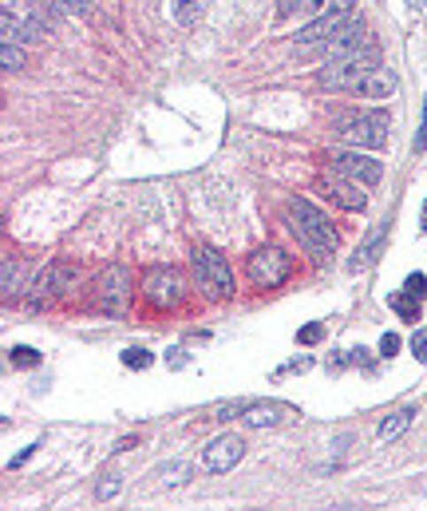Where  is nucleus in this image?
Returning <instances> with one entry per match:
<instances>
[{
	"label": "nucleus",
	"instance_id": "nucleus-25",
	"mask_svg": "<svg viewBox=\"0 0 427 511\" xmlns=\"http://www.w3.org/2000/svg\"><path fill=\"white\" fill-rule=\"evenodd\" d=\"M151 349H123V365L127 369H151Z\"/></svg>",
	"mask_w": 427,
	"mask_h": 511
},
{
	"label": "nucleus",
	"instance_id": "nucleus-6",
	"mask_svg": "<svg viewBox=\"0 0 427 511\" xmlns=\"http://www.w3.org/2000/svg\"><path fill=\"white\" fill-rule=\"evenodd\" d=\"M353 16H356V0H332L324 12H317L309 24H305V28H297V44H324V40L337 36Z\"/></svg>",
	"mask_w": 427,
	"mask_h": 511
},
{
	"label": "nucleus",
	"instance_id": "nucleus-18",
	"mask_svg": "<svg viewBox=\"0 0 427 511\" xmlns=\"http://www.w3.org/2000/svg\"><path fill=\"white\" fill-rule=\"evenodd\" d=\"M190 472H194V468L186 464V460H175V464H162V468H155V476H159V483H162V488H182V483L190 480Z\"/></svg>",
	"mask_w": 427,
	"mask_h": 511
},
{
	"label": "nucleus",
	"instance_id": "nucleus-2",
	"mask_svg": "<svg viewBox=\"0 0 427 511\" xmlns=\"http://www.w3.org/2000/svg\"><path fill=\"white\" fill-rule=\"evenodd\" d=\"M388 127H392V119L384 107H372V112H340L332 119V135L361 151H380L384 143H388Z\"/></svg>",
	"mask_w": 427,
	"mask_h": 511
},
{
	"label": "nucleus",
	"instance_id": "nucleus-20",
	"mask_svg": "<svg viewBox=\"0 0 427 511\" xmlns=\"http://www.w3.org/2000/svg\"><path fill=\"white\" fill-rule=\"evenodd\" d=\"M170 12H175L178 24H198L202 12H206V0H175V4H170Z\"/></svg>",
	"mask_w": 427,
	"mask_h": 511
},
{
	"label": "nucleus",
	"instance_id": "nucleus-30",
	"mask_svg": "<svg viewBox=\"0 0 427 511\" xmlns=\"http://www.w3.org/2000/svg\"><path fill=\"white\" fill-rule=\"evenodd\" d=\"M119 496V476H104V483H99V499H111Z\"/></svg>",
	"mask_w": 427,
	"mask_h": 511
},
{
	"label": "nucleus",
	"instance_id": "nucleus-26",
	"mask_svg": "<svg viewBox=\"0 0 427 511\" xmlns=\"http://www.w3.org/2000/svg\"><path fill=\"white\" fill-rule=\"evenodd\" d=\"M245 408H250V400H229V405H218V408H214V421H234V416H242Z\"/></svg>",
	"mask_w": 427,
	"mask_h": 511
},
{
	"label": "nucleus",
	"instance_id": "nucleus-13",
	"mask_svg": "<svg viewBox=\"0 0 427 511\" xmlns=\"http://www.w3.org/2000/svg\"><path fill=\"white\" fill-rule=\"evenodd\" d=\"M297 408L285 405V400H250V408L242 413L245 428H281V424L297 421Z\"/></svg>",
	"mask_w": 427,
	"mask_h": 511
},
{
	"label": "nucleus",
	"instance_id": "nucleus-10",
	"mask_svg": "<svg viewBox=\"0 0 427 511\" xmlns=\"http://www.w3.org/2000/svg\"><path fill=\"white\" fill-rule=\"evenodd\" d=\"M329 167L340 170V175H348V178H356V183H364V186H376L384 178V163L376 155H369V151H361V147L332 151Z\"/></svg>",
	"mask_w": 427,
	"mask_h": 511
},
{
	"label": "nucleus",
	"instance_id": "nucleus-27",
	"mask_svg": "<svg viewBox=\"0 0 427 511\" xmlns=\"http://www.w3.org/2000/svg\"><path fill=\"white\" fill-rule=\"evenodd\" d=\"M56 4L64 8V12H72V16H88L96 0H56Z\"/></svg>",
	"mask_w": 427,
	"mask_h": 511
},
{
	"label": "nucleus",
	"instance_id": "nucleus-15",
	"mask_svg": "<svg viewBox=\"0 0 427 511\" xmlns=\"http://www.w3.org/2000/svg\"><path fill=\"white\" fill-rule=\"evenodd\" d=\"M353 96H361V99H392V96H396V80H392L384 67H376V72H369L361 83H356Z\"/></svg>",
	"mask_w": 427,
	"mask_h": 511
},
{
	"label": "nucleus",
	"instance_id": "nucleus-33",
	"mask_svg": "<svg viewBox=\"0 0 427 511\" xmlns=\"http://www.w3.org/2000/svg\"><path fill=\"white\" fill-rule=\"evenodd\" d=\"M297 8H301V12H324V8H329V0H297Z\"/></svg>",
	"mask_w": 427,
	"mask_h": 511
},
{
	"label": "nucleus",
	"instance_id": "nucleus-24",
	"mask_svg": "<svg viewBox=\"0 0 427 511\" xmlns=\"http://www.w3.org/2000/svg\"><path fill=\"white\" fill-rule=\"evenodd\" d=\"M8 361L20 365V369H32V365H40V353L28 345H16V349H8Z\"/></svg>",
	"mask_w": 427,
	"mask_h": 511
},
{
	"label": "nucleus",
	"instance_id": "nucleus-28",
	"mask_svg": "<svg viewBox=\"0 0 427 511\" xmlns=\"http://www.w3.org/2000/svg\"><path fill=\"white\" fill-rule=\"evenodd\" d=\"M321 334H324V326L313 321V326H305L301 334H297V341H301V345H313V341H321Z\"/></svg>",
	"mask_w": 427,
	"mask_h": 511
},
{
	"label": "nucleus",
	"instance_id": "nucleus-9",
	"mask_svg": "<svg viewBox=\"0 0 427 511\" xmlns=\"http://www.w3.org/2000/svg\"><path fill=\"white\" fill-rule=\"evenodd\" d=\"M317 191L324 194L329 202H337L340 210H364L369 207V186L356 183V178L340 175V170H324V175H317Z\"/></svg>",
	"mask_w": 427,
	"mask_h": 511
},
{
	"label": "nucleus",
	"instance_id": "nucleus-29",
	"mask_svg": "<svg viewBox=\"0 0 427 511\" xmlns=\"http://www.w3.org/2000/svg\"><path fill=\"white\" fill-rule=\"evenodd\" d=\"M400 353V337L396 334H384L380 337V357H396Z\"/></svg>",
	"mask_w": 427,
	"mask_h": 511
},
{
	"label": "nucleus",
	"instance_id": "nucleus-32",
	"mask_svg": "<svg viewBox=\"0 0 427 511\" xmlns=\"http://www.w3.org/2000/svg\"><path fill=\"white\" fill-rule=\"evenodd\" d=\"M412 353L427 365V334H412Z\"/></svg>",
	"mask_w": 427,
	"mask_h": 511
},
{
	"label": "nucleus",
	"instance_id": "nucleus-11",
	"mask_svg": "<svg viewBox=\"0 0 427 511\" xmlns=\"http://www.w3.org/2000/svg\"><path fill=\"white\" fill-rule=\"evenodd\" d=\"M289 270H293V262H289V254L277 250V246H261L250 258V278H253V286H261V289L281 286L289 278Z\"/></svg>",
	"mask_w": 427,
	"mask_h": 511
},
{
	"label": "nucleus",
	"instance_id": "nucleus-4",
	"mask_svg": "<svg viewBox=\"0 0 427 511\" xmlns=\"http://www.w3.org/2000/svg\"><path fill=\"white\" fill-rule=\"evenodd\" d=\"M0 36H4V44H40V40L48 36L44 8H12V4H4V12H0Z\"/></svg>",
	"mask_w": 427,
	"mask_h": 511
},
{
	"label": "nucleus",
	"instance_id": "nucleus-1",
	"mask_svg": "<svg viewBox=\"0 0 427 511\" xmlns=\"http://www.w3.org/2000/svg\"><path fill=\"white\" fill-rule=\"evenodd\" d=\"M289 230H293V238L313 254V258H329V254L337 250V230H332L329 215L313 207L309 199L289 202Z\"/></svg>",
	"mask_w": 427,
	"mask_h": 511
},
{
	"label": "nucleus",
	"instance_id": "nucleus-7",
	"mask_svg": "<svg viewBox=\"0 0 427 511\" xmlns=\"http://www.w3.org/2000/svg\"><path fill=\"white\" fill-rule=\"evenodd\" d=\"M131 302V274L123 266H107L96 282V310L107 318H123Z\"/></svg>",
	"mask_w": 427,
	"mask_h": 511
},
{
	"label": "nucleus",
	"instance_id": "nucleus-19",
	"mask_svg": "<svg viewBox=\"0 0 427 511\" xmlns=\"http://www.w3.org/2000/svg\"><path fill=\"white\" fill-rule=\"evenodd\" d=\"M384 234H388V230H384V226H372V234L364 238V242H361V250H356V262H353V270H361V266H372V262H376V254H380V246H384Z\"/></svg>",
	"mask_w": 427,
	"mask_h": 511
},
{
	"label": "nucleus",
	"instance_id": "nucleus-14",
	"mask_svg": "<svg viewBox=\"0 0 427 511\" xmlns=\"http://www.w3.org/2000/svg\"><path fill=\"white\" fill-rule=\"evenodd\" d=\"M364 44H372V40H369V28H364L361 16H353V20H348L332 40H324L321 48H324V56H329V59H340V56H348V52H361Z\"/></svg>",
	"mask_w": 427,
	"mask_h": 511
},
{
	"label": "nucleus",
	"instance_id": "nucleus-34",
	"mask_svg": "<svg viewBox=\"0 0 427 511\" xmlns=\"http://www.w3.org/2000/svg\"><path fill=\"white\" fill-rule=\"evenodd\" d=\"M423 230H427V207H423Z\"/></svg>",
	"mask_w": 427,
	"mask_h": 511
},
{
	"label": "nucleus",
	"instance_id": "nucleus-16",
	"mask_svg": "<svg viewBox=\"0 0 427 511\" xmlns=\"http://www.w3.org/2000/svg\"><path fill=\"white\" fill-rule=\"evenodd\" d=\"M75 286H80V266H75V262H67V258H56L52 262V289H56V297H67Z\"/></svg>",
	"mask_w": 427,
	"mask_h": 511
},
{
	"label": "nucleus",
	"instance_id": "nucleus-8",
	"mask_svg": "<svg viewBox=\"0 0 427 511\" xmlns=\"http://www.w3.org/2000/svg\"><path fill=\"white\" fill-rule=\"evenodd\" d=\"M143 297H147L151 305H159V310H175V305L186 297L182 274H178V270H170V266L147 270V278H143Z\"/></svg>",
	"mask_w": 427,
	"mask_h": 511
},
{
	"label": "nucleus",
	"instance_id": "nucleus-21",
	"mask_svg": "<svg viewBox=\"0 0 427 511\" xmlns=\"http://www.w3.org/2000/svg\"><path fill=\"white\" fill-rule=\"evenodd\" d=\"M24 48L20 44H0V67H4V72H20L24 67Z\"/></svg>",
	"mask_w": 427,
	"mask_h": 511
},
{
	"label": "nucleus",
	"instance_id": "nucleus-31",
	"mask_svg": "<svg viewBox=\"0 0 427 511\" xmlns=\"http://www.w3.org/2000/svg\"><path fill=\"white\" fill-rule=\"evenodd\" d=\"M404 289H408V294H412V297H423V294H427V282H423L420 274H412V278H408V282H404Z\"/></svg>",
	"mask_w": 427,
	"mask_h": 511
},
{
	"label": "nucleus",
	"instance_id": "nucleus-17",
	"mask_svg": "<svg viewBox=\"0 0 427 511\" xmlns=\"http://www.w3.org/2000/svg\"><path fill=\"white\" fill-rule=\"evenodd\" d=\"M412 416H415V408H396L392 416H384V421H380V432H376V436H380V440H396V436H404L408 424H412Z\"/></svg>",
	"mask_w": 427,
	"mask_h": 511
},
{
	"label": "nucleus",
	"instance_id": "nucleus-5",
	"mask_svg": "<svg viewBox=\"0 0 427 511\" xmlns=\"http://www.w3.org/2000/svg\"><path fill=\"white\" fill-rule=\"evenodd\" d=\"M194 266V278H198V286L206 289L210 297H234V270H229V262L221 258L214 246H198L190 258Z\"/></svg>",
	"mask_w": 427,
	"mask_h": 511
},
{
	"label": "nucleus",
	"instance_id": "nucleus-23",
	"mask_svg": "<svg viewBox=\"0 0 427 511\" xmlns=\"http://www.w3.org/2000/svg\"><path fill=\"white\" fill-rule=\"evenodd\" d=\"M16 274H20V270H16V258L8 254V258L0 262V289H4V297H12V289H16Z\"/></svg>",
	"mask_w": 427,
	"mask_h": 511
},
{
	"label": "nucleus",
	"instance_id": "nucleus-3",
	"mask_svg": "<svg viewBox=\"0 0 427 511\" xmlns=\"http://www.w3.org/2000/svg\"><path fill=\"white\" fill-rule=\"evenodd\" d=\"M376 67H380V48L364 44L361 52H348V56H340V59H329V67L317 75V83H321V88H332V91H353L364 75L376 72Z\"/></svg>",
	"mask_w": 427,
	"mask_h": 511
},
{
	"label": "nucleus",
	"instance_id": "nucleus-12",
	"mask_svg": "<svg viewBox=\"0 0 427 511\" xmlns=\"http://www.w3.org/2000/svg\"><path fill=\"white\" fill-rule=\"evenodd\" d=\"M242 456H245V440L237 436V432H221L218 440H210V444L202 448V468H206L210 476L234 472V464Z\"/></svg>",
	"mask_w": 427,
	"mask_h": 511
},
{
	"label": "nucleus",
	"instance_id": "nucleus-22",
	"mask_svg": "<svg viewBox=\"0 0 427 511\" xmlns=\"http://www.w3.org/2000/svg\"><path fill=\"white\" fill-rule=\"evenodd\" d=\"M392 310H396L404 321H415V318H420V310H415V297L408 294V289H404V294H396V297H392Z\"/></svg>",
	"mask_w": 427,
	"mask_h": 511
}]
</instances>
